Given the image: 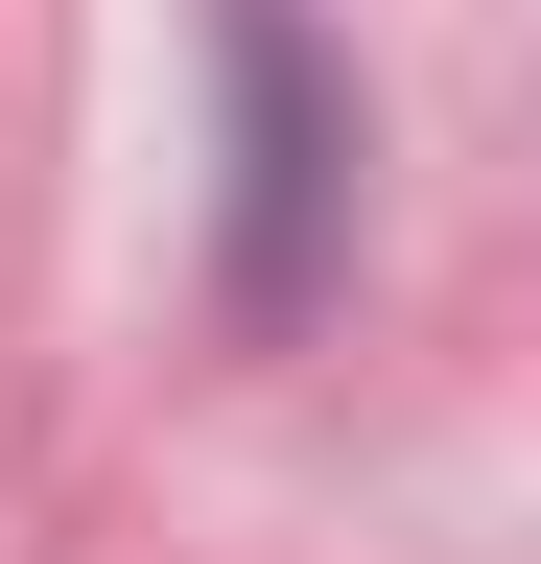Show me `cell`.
<instances>
[{"mask_svg":"<svg viewBox=\"0 0 541 564\" xmlns=\"http://www.w3.org/2000/svg\"><path fill=\"white\" fill-rule=\"evenodd\" d=\"M213 70H236V329H306V282H329V165H354L329 47H306V0H213Z\"/></svg>","mask_w":541,"mask_h":564,"instance_id":"1","label":"cell"}]
</instances>
